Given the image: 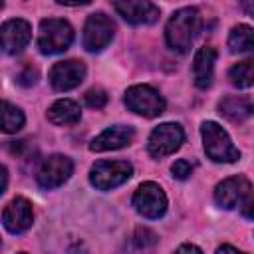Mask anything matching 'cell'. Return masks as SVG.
Returning <instances> with one entry per match:
<instances>
[{
    "instance_id": "26",
    "label": "cell",
    "mask_w": 254,
    "mask_h": 254,
    "mask_svg": "<svg viewBox=\"0 0 254 254\" xmlns=\"http://www.w3.org/2000/svg\"><path fill=\"white\" fill-rule=\"evenodd\" d=\"M6 187H8V171H6V167L0 165V194L6 190Z\"/></svg>"
},
{
    "instance_id": "18",
    "label": "cell",
    "mask_w": 254,
    "mask_h": 254,
    "mask_svg": "<svg viewBox=\"0 0 254 254\" xmlns=\"http://www.w3.org/2000/svg\"><path fill=\"white\" fill-rule=\"evenodd\" d=\"M81 117V109L73 99H58L48 109V119L54 125H73Z\"/></svg>"
},
{
    "instance_id": "1",
    "label": "cell",
    "mask_w": 254,
    "mask_h": 254,
    "mask_svg": "<svg viewBox=\"0 0 254 254\" xmlns=\"http://www.w3.org/2000/svg\"><path fill=\"white\" fill-rule=\"evenodd\" d=\"M200 28V14L196 8H181L177 10L165 28L167 46L175 52H187Z\"/></svg>"
},
{
    "instance_id": "9",
    "label": "cell",
    "mask_w": 254,
    "mask_h": 254,
    "mask_svg": "<svg viewBox=\"0 0 254 254\" xmlns=\"http://www.w3.org/2000/svg\"><path fill=\"white\" fill-rule=\"evenodd\" d=\"M73 171V163L65 155H52L42 161L36 173V181L42 189H58L62 187Z\"/></svg>"
},
{
    "instance_id": "30",
    "label": "cell",
    "mask_w": 254,
    "mask_h": 254,
    "mask_svg": "<svg viewBox=\"0 0 254 254\" xmlns=\"http://www.w3.org/2000/svg\"><path fill=\"white\" fill-rule=\"evenodd\" d=\"M2 6H4V0H0V8H2Z\"/></svg>"
},
{
    "instance_id": "25",
    "label": "cell",
    "mask_w": 254,
    "mask_h": 254,
    "mask_svg": "<svg viewBox=\"0 0 254 254\" xmlns=\"http://www.w3.org/2000/svg\"><path fill=\"white\" fill-rule=\"evenodd\" d=\"M36 79H38V71L32 69V67H26L24 73L18 75V81H20L22 85H32V83H36Z\"/></svg>"
},
{
    "instance_id": "6",
    "label": "cell",
    "mask_w": 254,
    "mask_h": 254,
    "mask_svg": "<svg viewBox=\"0 0 254 254\" xmlns=\"http://www.w3.org/2000/svg\"><path fill=\"white\" fill-rule=\"evenodd\" d=\"M183 141H185V131L179 123H161L151 131L147 141V151L151 153V157L161 159L175 153L183 145Z\"/></svg>"
},
{
    "instance_id": "3",
    "label": "cell",
    "mask_w": 254,
    "mask_h": 254,
    "mask_svg": "<svg viewBox=\"0 0 254 254\" xmlns=\"http://www.w3.org/2000/svg\"><path fill=\"white\" fill-rule=\"evenodd\" d=\"M204 153L214 163H234L240 159V151L232 145V139L228 133L214 121H204L200 127Z\"/></svg>"
},
{
    "instance_id": "27",
    "label": "cell",
    "mask_w": 254,
    "mask_h": 254,
    "mask_svg": "<svg viewBox=\"0 0 254 254\" xmlns=\"http://www.w3.org/2000/svg\"><path fill=\"white\" fill-rule=\"evenodd\" d=\"M56 2H60L64 6H81V4H89L91 0H56Z\"/></svg>"
},
{
    "instance_id": "16",
    "label": "cell",
    "mask_w": 254,
    "mask_h": 254,
    "mask_svg": "<svg viewBox=\"0 0 254 254\" xmlns=\"http://www.w3.org/2000/svg\"><path fill=\"white\" fill-rule=\"evenodd\" d=\"M214 62H216V50L210 46L200 48L194 54L192 60V79L198 89H206L212 83V73H214Z\"/></svg>"
},
{
    "instance_id": "21",
    "label": "cell",
    "mask_w": 254,
    "mask_h": 254,
    "mask_svg": "<svg viewBox=\"0 0 254 254\" xmlns=\"http://www.w3.org/2000/svg\"><path fill=\"white\" fill-rule=\"evenodd\" d=\"M228 79L238 89L250 87L252 81H254V64H252V60H244V62L234 64L228 71Z\"/></svg>"
},
{
    "instance_id": "7",
    "label": "cell",
    "mask_w": 254,
    "mask_h": 254,
    "mask_svg": "<svg viewBox=\"0 0 254 254\" xmlns=\"http://www.w3.org/2000/svg\"><path fill=\"white\" fill-rule=\"evenodd\" d=\"M133 206L145 218H159L167 212V194L157 183H143L133 194Z\"/></svg>"
},
{
    "instance_id": "14",
    "label": "cell",
    "mask_w": 254,
    "mask_h": 254,
    "mask_svg": "<svg viewBox=\"0 0 254 254\" xmlns=\"http://www.w3.org/2000/svg\"><path fill=\"white\" fill-rule=\"evenodd\" d=\"M32 220H34V212H32V204L30 200H26L24 196H16L12 198L4 212H2V222H4V228L12 234H22L26 232L30 226H32Z\"/></svg>"
},
{
    "instance_id": "20",
    "label": "cell",
    "mask_w": 254,
    "mask_h": 254,
    "mask_svg": "<svg viewBox=\"0 0 254 254\" xmlns=\"http://www.w3.org/2000/svg\"><path fill=\"white\" fill-rule=\"evenodd\" d=\"M24 113L20 107L8 103V101H0V131L2 133H16L24 127Z\"/></svg>"
},
{
    "instance_id": "15",
    "label": "cell",
    "mask_w": 254,
    "mask_h": 254,
    "mask_svg": "<svg viewBox=\"0 0 254 254\" xmlns=\"http://www.w3.org/2000/svg\"><path fill=\"white\" fill-rule=\"evenodd\" d=\"M133 127H127V125H113V127H107L105 131H101L91 143H89V149L95 151V153H101V151H115V149H121L125 145H129L133 141Z\"/></svg>"
},
{
    "instance_id": "13",
    "label": "cell",
    "mask_w": 254,
    "mask_h": 254,
    "mask_svg": "<svg viewBox=\"0 0 254 254\" xmlns=\"http://www.w3.org/2000/svg\"><path fill=\"white\" fill-rule=\"evenodd\" d=\"M117 14L135 26L155 24L159 20V8L149 0H113Z\"/></svg>"
},
{
    "instance_id": "4",
    "label": "cell",
    "mask_w": 254,
    "mask_h": 254,
    "mask_svg": "<svg viewBox=\"0 0 254 254\" xmlns=\"http://www.w3.org/2000/svg\"><path fill=\"white\" fill-rule=\"evenodd\" d=\"M133 175V165L127 161H99L89 171V183L99 190H111Z\"/></svg>"
},
{
    "instance_id": "5",
    "label": "cell",
    "mask_w": 254,
    "mask_h": 254,
    "mask_svg": "<svg viewBox=\"0 0 254 254\" xmlns=\"http://www.w3.org/2000/svg\"><path fill=\"white\" fill-rule=\"evenodd\" d=\"M125 105L143 117H157L165 111V99L151 85H133L125 91Z\"/></svg>"
},
{
    "instance_id": "23",
    "label": "cell",
    "mask_w": 254,
    "mask_h": 254,
    "mask_svg": "<svg viewBox=\"0 0 254 254\" xmlns=\"http://www.w3.org/2000/svg\"><path fill=\"white\" fill-rule=\"evenodd\" d=\"M85 103L89 105V107H93V109H101V107H105V103H107V95H105V91L103 89H89L87 93H85Z\"/></svg>"
},
{
    "instance_id": "24",
    "label": "cell",
    "mask_w": 254,
    "mask_h": 254,
    "mask_svg": "<svg viewBox=\"0 0 254 254\" xmlns=\"http://www.w3.org/2000/svg\"><path fill=\"white\" fill-rule=\"evenodd\" d=\"M171 171H173V177H177V179L185 181V179H189V177H190V173H192V165H190L189 161H185V159H179V161H175V163H173Z\"/></svg>"
},
{
    "instance_id": "28",
    "label": "cell",
    "mask_w": 254,
    "mask_h": 254,
    "mask_svg": "<svg viewBox=\"0 0 254 254\" xmlns=\"http://www.w3.org/2000/svg\"><path fill=\"white\" fill-rule=\"evenodd\" d=\"M179 252H200V248L194 244H183V246H179Z\"/></svg>"
},
{
    "instance_id": "17",
    "label": "cell",
    "mask_w": 254,
    "mask_h": 254,
    "mask_svg": "<svg viewBox=\"0 0 254 254\" xmlns=\"http://www.w3.org/2000/svg\"><path fill=\"white\" fill-rule=\"evenodd\" d=\"M220 115H224L232 123H240L252 115V101L242 95H228L218 103Z\"/></svg>"
},
{
    "instance_id": "29",
    "label": "cell",
    "mask_w": 254,
    "mask_h": 254,
    "mask_svg": "<svg viewBox=\"0 0 254 254\" xmlns=\"http://www.w3.org/2000/svg\"><path fill=\"white\" fill-rule=\"evenodd\" d=\"M216 252H238V254H240V250H238V248H234V246H228V244H222V246H218V248H216Z\"/></svg>"
},
{
    "instance_id": "19",
    "label": "cell",
    "mask_w": 254,
    "mask_h": 254,
    "mask_svg": "<svg viewBox=\"0 0 254 254\" xmlns=\"http://www.w3.org/2000/svg\"><path fill=\"white\" fill-rule=\"evenodd\" d=\"M254 48V32L248 24H238L228 34V50L232 54H244L252 52Z\"/></svg>"
},
{
    "instance_id": "12",
    "label": "cell",
    "mask_w": 254,
    "mask_h": 254,
    "mask_svg": "<svg viewBox=\"0 0 254 254\" xmlns=\"http://www.w3.org/2000/svg\"><path fill=\"white\" fill-rule=\"evenodd\" d=\"M30 40H32V26L22 18L8 20L0 26V48L6 54L22 52Z\"/></svg>"
},
{
    "instance_id": "2",
    "label": "cell",
    "mask_w": 254,
    "mask_h": 254,
    "mask_svg": "<svg viewBox=\"0 0 254 254\" xmlns=\"http://www.w3.org/2000/svg\"><path fill=\"white\" fill-rule=\"evenodd\" d=\"M73 42V28L69 22L60 18H48L40 22L38 32V50L44 56H56L65 52Z\"/></svg>"
},
{
    "instance_id": "10",
    "label": "cell",
    "mask_w": 254,
    "mask_h": 254,
    "mask_svg": "<svg viewBox=\"0 0 254 254\" xmlns=\"http://www.w3.org/2000/svg\"><path fill=\"white\" fill-rule=\"evenodd\" d=\"M252 194V185L246 177H228L222 183L216 185L214 189V200L220 208H234L244 202Z\"/></svg>"
},
{
    "instance_id": "8",
    "label": "cell",
    "mask_w": 254,
    "mask_h": 254,
    "mask_svg": "<svg viewBox=\"0 0 254 254\" xmlns=\"http://www.w3.org/2000/svg\"><path fill=\"white\" fill-rule=\"evenodd\" d=\"M115 34V24L103 12H95L85 20L83 26V48L87 52H101L107 48Z\"/></svg>"
},
{
    "instance_id": "11",
    "label": "cell",
    "mask_w": 254,
    "mask_h": 254,
    "mask_svg": "<svg viewBox=\"0 0 254 254\" xmlns=\"http://www.w3.org/2000/svg\"><path fill=\"white\" fill-rule=\"evenodd\" d=\"M50 83L56 91H69L77 87L85 77V65L77 60H65L58 62L50 69Z\"/></svg>"
},
{
    "instance_id": "22",
    "label": "cell",
    "mask_w": 254,
    "mask_h": 254,
    "mask_svg": "<svg viewBox=\"0 0 254 254\" xmlns=\"http://www.w3.org/2000/svg\"><path fill=\"white\" fill-rule=\"evenodd\" d=\"M133 242L139 248H149L157 242V236H155V232H151L147 228H137V232L133 234Z\"/></svg>"
}]
</instances>
